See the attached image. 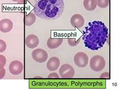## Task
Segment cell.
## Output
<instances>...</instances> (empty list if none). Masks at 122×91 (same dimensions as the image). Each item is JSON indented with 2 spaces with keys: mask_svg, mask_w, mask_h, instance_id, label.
Returning <instances> with one entry per match:
<instances>
[{
  "mask_svg": "<svg viewBox=\"0 0 122 91\" xmlns=\"http://www.w3.org/2000/svg\"><path fill=\"white\" fill-rule=\"evenodd\" d=\"M74 62L76 66L80 68H84L87 66L89 62L88 55L84 52H78L74 57Z\"/></svg>",
  "mask_w": 122,
  "mask_h": 91,
  "instance_id": "5",
  "label": "cell"
},
{
  "mask_svg": "<svg viewBox=\"0 0 122 91\" xmlns=\"http://www.w3.org/2000/svg\"><path fill=\"white\" fill-rule=\"evenodd\" d=\"M13 28V23L8 19H4L0 21V31L3 33H7Z\"/></svg>",
  "mask_w": 122,
  "mask_h": 91,
  "instance_id": "10",
  "label": "cell"
},
{
  "mask_svg": "<svg viewBox=\"0 0 122 91\" xmlns=\"http://www.w3.org/2000/svg\"><path fill=\"white\" fill-rule=\"evenodd\" d=\"M11 1H12L13 2H19V1H20L21 0H11Z\"/></svg>",
  "mask_w": 122,
  "mask_h": 91,
  "instance_id": "22",
  "label": "cell"
},
{
  "mask_svg": "<svg viewBox=\"0 0 122 91\" xmlns=\"http://www.w3.org/2000/svg\"><path fill=\"white\" fill-rule=\"evenodd\" d=\"M83 4V7L86 10L89 11L95 10L97 7V3L96 0H84Z\"/></svg>",
  "mask_w": 122,
  "mask_h": 91,
  "instance_id": "13",
  "label": "cell"
},
{
  "mask_svg": "<svg viewBox=\"0 0 122 91\" xmlns=\"http://www.w3.org/2000/svg\"><path fill=\"white\" fill-rule=\"evenodd\" d=\"M97 5L99 8H106L109 5V0H96Z\"/></svg>",
  "mask_w": 122,
  "mask_h": 91,
  "instance_id": "15",
  "label": "cell"
},
{
  "mask_svg": "<svg viewBox=\"0 0 122 91\" xmlns=\"http://www.w3.org/2000/svg\"><path fill=\"white\" fill-rule=\"evenodd\" d=\"M36 21V16L34 13L30 12L25 17V25L27 26H30Z\"/></svg>",
  "mask_w": 122,
  "mask_h": 91,
  "instance_id": "14",
  "label": "cell"
},
{
  "mask_svg": "<svg viewBox=\"0 0 122 91\" xmlns=\"http://www.w3.org/2000/svg\"><path fill=\"white\" fill-rule=\"evenodd\" d=\"M81 38H79L78 40H76L75 38H69L68 39V44L70 46L74 47L76 46L81 41Z\"/></svg>",
  "mask_w": 122,
  "mask_h": 91,
  "instance_id": "16",
  "label": "cell"
},
{
  "mask_svg": "<svg viewBox=\"0 0 122 91\" xmlns=\"http://www.w3.org/2000/svg\"><path fill=\"white\" fill-rule=\"evenodd\" d=\"M25 44L26 46L30 49L36 48L39 44V38L35 35H27L25 39Z\"/></svg>",
  "mask_w": 122,
  "mask_h": 91,
  "instance_id": "9",
  "label": "cell"
},
{
  "mask_svg": "<svg viewBox=\"0 0 122 91\" xmlns=\"http://www.w3.org/2000/svg\"><path fill=\"white\" fill-rule=\"evenodd\" d=\"M108 38V29L103 22H89L83 31L82 39L86 47L97 51L103 47Z\"/></svg>",
  "mask_w": 122,
  "mask_h": 91,
  "instance_id": "1",
  "label": "cell"
},
{
  "mask_svg": "<svg viewBox=\"0 0 122 91\" xmlns=\"http://www.w3.org/2000/svg\"><path fill=\"white\" fill-rule=\"evenodd\" d=\"M59 73L61 78L72 79L75 75V70L71 65L65 64L60 66Z\"/></svg>",
  "mask_w": 122,
  "mask_h": 91,
  "instance_id": "4",
  "label": "cell"
},
{
  "mask_svg": "<svg viewBox=\"0 0 122 91\" xmlns=\"http://www.w3.org/2000/svg\"><path fill=\"white\" fill-rule=\"evenodd\" d=\"M7 48V45L6 42L2 39H0V53L5 51Z\"/></svg>",
  "mask_w": 122,
  "mask_h": 91,
  "instance_id": "18",
  "label": "cell"
},
{
  "mask_svg": "<svg viewBox=\"0 0 122 91\" xmlns=\"http://www.w3.org/2000/svg\"><path fill=\"white\" fill-rule=\"evenodd\" d=\"M6 74V70L3 68V69H0V79L4 78Z\"/></svg>",
  "mask_w": 122,
  "mask_h": 91,
  "instance_id": "21",
  "label": "cell"
},
{
  "mask_svg": "<svg viewBox=\"0 0 122 91\" xmlns=\"http://www.w3.org/2000/svg\"><path fill=\"white\" fill-rule=\"evenodd\" d=\"M6 64V59L4 56L0 55V69L4 68Z\"/></svg>",
  "mask_w": 122,
  "mask_h": 91,
  "instance_id": "17",
  "label": "cell"
},
{
  "mask_svg": "<svg viewBox=\"0 0 122 91\" xmlns=\"http://www.w3.org/2000/svg\"><path fill=\"white\" fill-rule=\"evenodd\" d=\"M70 23L73 27L81 28L84 25L85 19L81 15L75 14L71 18Z\"/></svg>",
  "mask_w": 122,
  "mask_h": 91,
  "instance_id": "8",
  "label": "cell"
},
{
  "mask_svg": "<svg viewBox=\"0 0 122 91\" xmlns=\"http://www.w3.org/2000/svg\"><path fill=\"white\" fill-rule=\"evenodd\" d=\"M106 61L103 57L100 55H96L93 57L90 61L91 69L95 72H99L104 69Z\"/></svg>",
  "mask_w": 122,
  "mask_h": 91,
  "instance_id": "3",
  "label": "cell"
},
{
  "mask_svg": "<svg viewBox=\"0 0 122 91\" xmlns=\"http://www.w3.org/2000/svg\"><path fill=\"white\" fill-rule=\"evenodd\" d=\"M60 62L58 58L53 57L51 58L46 64L47 70L51 71H54L58 70L60 66Z\"/></svg>",
  "mask_w": 122,
  "mask_h": 91,
  "instance_id": "11",
  "label": "cell"
},
{
  "mask_svg": "<svg viewBox=\"0 0 122 91\" xmlns=\"http://www.w3.org/2000/svg\"><path fill=\"white\" fill-rule=\"evenodd\" d=\"M48 79H60V76L57 74L56 73H52L50 74L49 76L47 77Z\"/></svg>",
  "mask_w": 122,
  "mask_h": 91,
  "instance_id": "19",
  "label": "cell"
},
{
  "mask_svg": "<svg viewBox=\"0 0 122 91\" xmlns=\"http://www.w3.org/2000/svg\"><path fill=\"white\" fill-rule=\"evenodd\" d=\"M23 64L21 61L15 60L12 61L9 66V71L11 74L15 76L21 74L23 71Z\"/></svg>",
  "mask_w": 122,
  "mask_h": 91,
  "instance_id": "7",
  "label": "cell"
},
{
  "mask_svg": "<svg viewBox=\"0 0 122 91\" xmlns=\"http://www.w3.org/2000/svg\"><path fill=\"white\" fill-rule=\"evenodd\" d=\"M101 79H109L110 78V74L109 72H105L102 74L100 76Z\"/></svg>",
  "mask_w": 122,
  "mask_h": 91,
  "instance_id": "20",
  "label": "cell"
},
{
  "mask_svg": "<svg viewBox=\"0 0 122 91\" xmlns=\"http://www.w3.org/2000/svg\"><path fill=\"white\" fill-rule=\"evenodd\" d=\"M31 57L37 62L42 63L47 60L48 54L45 50L41 48H37L32 51Z\"/></svg>",
  "mask_w": 122,
  "mask_h": 91,
  "instance_id": "6",
  "label": "cell"
},
{
  "mask_svg": "<svg viewBox=\"0 0 122 91\" xmlns=\"http://www.w3.org/2000/svg\"><path fill=\"white\" fill-rule=\"evenodd\" d=\"M62 38H49L47 41V46L51 50L56 49L61 45L63 43Z\"/></svg>",
  "mask_w": 122,
  "mask_h": 91,
  "instance_id": "12",
  "label": "cell"
},
{
  "mask_svg": "<svg viewBox=\"0 0 122 91\" xmlns=\"http://www.w3.org/2000/svg\"><path fill=\"white\" fill-rule=\"evenodd\" d=\"M65 5L63 0H37L34 12L38 17L44 20H55L61 17Z\"/></svg>",
  "mask_w": 122,
  "mask_h": 91,
  "instance_id": "2",
  "label": "cell"
}]
</instances>
